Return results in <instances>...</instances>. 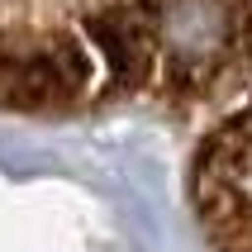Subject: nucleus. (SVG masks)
<instances>
[{
	"label": "nucleus",
	"mask_w": 252,
	"mask_h": 252,
	"mask_svg": "<svg viewBox=\"0 0 252 252\" xmlns=\"http://www.w3.org/2000/svg\"><path fill=\"white\" fill-rule=\"evenodd\" d=\"M190 200L214 252H252V86L205 133L190 167Z\"/></svg>",
	"instance_id": "f257e3e1"
}]
</instances>
